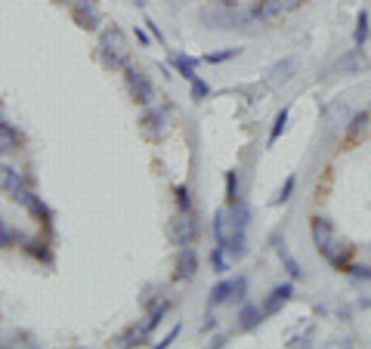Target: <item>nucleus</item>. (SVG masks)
I'll list each match as a JSON object with an SVG mask.
<instances>
[{
  "label": "nucleus",
  "instance_id": "nucleus-1",
  "mask_svg": "<svg viewBox=\"0 0 371 349\" xmlns=\"http://www.w3.org/2000/svg\"><path fill=\"white\" fill-rule=\"evenodd\" d=\"M99 56H103V65H109V68L127 65V40L118 28H105L103 31V38H99Z\"/></svg>",
  "mask_w": 371,
  "mask_h": 349
},
{
  "label": "nucleus",
  "instance_id": "nucleus-2",
  "mask_svg": "<svg viewBox=\"0 0 371 349\" xmlns=\"http://www.w3.org/2000/svg\"><path fill=\"white\" fill-rule=\"evenodd\" d=\"M301 3L303 0H257L251 6V16H254V22H273V19H278L282 13L297 10Z\"/></svg>",
  "mask_w": 371,
  "mask_h": 349
},
{
  "label": "nucleus",
  "instance_id": "nucleus-3",
  "mask_svg": "<svg viewBox=\"0 0 371 349\" xmlns=\"http://www.w3.org/2000/svg\"><path fill=\"white\" fill-rule=\"evenodd\" d=\"M124 75H127V87H130L133 99H137L139 105H152V102H155V87H152V81H149V77L142 75L139 68H133V65H124Z\"/></svg>",
  "mask_w": 371,
  "mask_h": 349
},
{
  "label": "nucleus",
  "instance_id": "nucleus-4",
  "mask_svg": "<svg viewBox=\"0 0 371 349\" xmlns=\"http://www.w3.org/2000/svg\"><path fill=\"white\" fill-rule=\"evenodd\" d=\"M198 235V226H195V217H192V210H180L174 213V219H170V238L176 241V245H192Z\"/></svg>",
  "mask_w": 371,
  "mask_h": 349
},
{
  "label": "nucleus",
  "instance_id": "nucleus-5",
  "mask_svg": "<svg viewBox=\"0 0 371 349\" xmlns=\"http://www.w3.org/2000/svg\"><path fill=\"white\" fill-rule=\"evenodd\" d=\"M310 232H312V241H316V247L322 256H328L334 251V223L328 217H312Z\"/></svg>",
  "mask_w": 371,
  "mask_h": 349
},
{
  "label": "nucleus",
  "instance_id": "nucleus-6",
  "mask_svg": "<svg viewBox=\"0 0 371 349\" xmlns=\"http://www.w3.org/2000/svg\"><path fill=\"white\" fill-rule=\"evenodd\" d=\"M71 16L81 28H96L103 13H99L96 0H71Z\"/></svg>",
  "mask_w": 371,
  "mask_h": 349
},
{
  "label": "nucleus",
  "instance_id": "nucleus-7",
  "mask_svg": "<svg viewBox=\"0 0 371 349\" xmlns=\"http://www.w3.org/2000/svg\"><path fill=\"white\" fill-rule=\"evenodd\" d=\"M195 272H198V256H195V251H192V245H183L180 254H176L174 279L176 281H189V279H195Z\"/></svg>",
  "mask_w": 371,
  "mask_h": 349
},
{
  "label": "nucleus",
  "instance_id": "nucleus-8",
  "mask_svg": "<svg viewBox=\"0 0 371 349\" xmlns=\"http://www.w3.org/2000/svg\"><path fill=\"white\" fill-rule=\"evenodd\" d=\"M0 186H3L6 195H13V201H19V204L25 201L28 186H25V180L13 167H0Z\"/></svg>",
  "mask_w": 371,
  "mask_h": 349
},
{
  "label": "nucleus",
  "instance_id": "nucleus-9",
  "mask_svg": "<svg viewBox=\"0 0 371 349\" xmlns=\"http://www.w3.org/2000/svg\"><path fill=\"white\" fill-rule=\"evenodd\" d=\"M142 124V133H146L149 139H161L164 133H167V115H164L161 109H149L146 115L139 118Z\"/></svg>",
  "mask_w": 371,
  "mask_h": 349
},
{
  "label": "nucleus",
  "instance_id": "nucleus-10",
  "mask_svg": "<svg viewBox=\"0 0 371 349\" xmlns=\"http://www.w3.org/2000/svg\"><path fill=\"white\" fill-rule=\"evenodd\" d=\"M291 294H294V284H291V281H285V284H278V288H273L266 294V300H263V312H266V316H275V312L291 300Z\"/></svg>",
  "mask_w": 371,
  "mask_h": 349
},
{
  "label": "nucleus",
  "instance_id": "nucleus-11",
  "mask_svg": "<svg viewBox=\"0 0 371 349\" xmlns=\"http://www.w3.org/2000/svg\"><path fill=\"white\" fill-rule=\"evenodd\" d=\"M365 68H368V59H365V53H362V47L349 49L344 59L334 62V71H340V75H359V71H365Z\"/></svg>",
  "mask_w": 371,
  "mask_h": 349
},
{
  "label": "nucleus",
  "instance_id": "nucleus-12",
  "mask_svg": "<svg viewBox=\"0 0 371 349\" xmlns=\"http://www.w3.org/2000/svg\"><path fill=\"white\" fill-rule=\"evenodd\" d=\"M223 251L229 254V260H232V263H235V260H241V256L248 254V232L241 229V226H235V232L223 241Z\"/></svg>",
  "mask_w": 371,
  "mask_h": 349
},
{
  "label": "nucleus",
  "instance_id": "nucleus-13",
  "mask_svg": "<svg viewBox=\"0 0 371 349\" xmlns=\"http://www.w3.org/2000/svg\"><path fill=\"white\" fill-rule=\"evenodd\" d=\"M211 229H213V241H217V245H223V241L235 232V223H232V217H229V208H223V210L213 213Z\"/></svg>",
  "mask_w": 371,
  "mask_h": 349
},
{
  "label": "nucleus",
  "instance_id": "nucleus-14",
  "mask_svg": "<svg viewBox=\"0 0 371 349\" xmlns=\"http://www.w3.org/2000/svg\"><path fill=\"white\" fill-rule=\"evenodd\" d=\"M263 306H254V303H241V312H238V325H241V331H254L257 325L263 322Z\"/></svg>",
  "mask_w": 371,
  "mask_h": 349
},
{
  "label": "nucleus",
  "instance_id": "nucleus-15",
  "mask_svg": "<svg viewBox=\"0 0 371 349\" xmlns=\"http://www.w3.org/2000/svg\"><path fill=\"white\" fill-rule=\"evenodd\" d=\"M294 71H297V59H294V56H288V59H282V62H275V65H273V71H269L273 77H269V81H273L275 87H278V84H288L291 77H294Z\"/></svg>",
  "mask_w": 371,
  "mask_h": 349
},
{
  "label": "nucleus",
  "instance_id": "nucleus-16",
  "mask_svg": "<svg viewBox=\"0 0 371 349\" xmlns=\"http://www.w3.org/2000/svg\"><path fill=\"white\" fill-rule=\"evenodd\" d=\"M353 251H356V247H349V245H338L331 254L325 256V260L331 263V269H340V272H347L349 260H353Z\"/></svg>",
  "mask_w": 371,
  "mask_h": 349
},
{
  "label": "nucleus",
  "instance_id": "nucleus-17",
  "mask_svg": "<svg viewBox=\"0 0 371 349\" xmlns=\"http://www.w3.org/2000/svg\"><path fill=\"white\" fill-rule=\"evenodd\" d=\"M368 34H371V16H368V10H359V16H356V28H353V44L365 47Z\"/></svg>",
  "mask_w": 371,
  "mask_h": 349
},
{
  "label": "nucleus",
  "instance_id": "nucleus-18",
  "mask_svg": "<svg viewBox=\"0 0 371 349\" xmlns=\"http://www.w3.org/2000/svg\"><path fill=\"white\" fill-rule=\"evenodd\" d=\"M22 208H25L28 213H31V217H40V219H44V223H50V219H53V213H50V208H47L44 201H40L38 195H34V192H28V195H25Z\"/></svg>",
  "mask_w": 371,
  "mask_h": 349
},
{
  "label": "nucleus",
  "instance_id": "nucleus-19",
  "mask_svg": "<svg viewBox=\"0 0 371 349\" xmlns=\"http://www.w3.org/2000/svg\"><path fill=\"white\" fill-rule=\"evenodd\" d=\"M229 217H232V223H235V226L248 229V226H251V219H254V210L248 208V204L238 198V201H232V204H229Z\"/></svg>",
  "mask_w": 371,
  "mask_h": 349
},
{
  "label": "nucleus",
  "instance_id": "nucleus-20",
  "mask_svg": "<svg viewBox=\"0 0 371 349\" xmlns=\"http://www.w3.org/2000/svg\"><path fill=\"white\" fill-rule=\"evenodd\" d=\"M368 121H371V111H353V115H349V121H347V133L349 137H359V133H365L368 130Z\"/></svg>",
  "mask_w": 371,
  "mask_h": 349
},
{
  "label": "nucleus",
  "instance_id": "nucleus-21",
  "mask_svg": "<svg viewBox=\"0 0 371 349\" xmlns=\"http://www.w3.org/2000/svg\"><path fill=\"white\" fill-rule=\"evenodd\" d=\"M232 290H235V279H226V281H220L217 288L211 290V306H220V303H232Z\"/></svg>",
  "mask_w": 371,
  "mask_h": 349
},
{
  "label": "nucleus",
  "instance_id": "nucleus-22",
  "mask_svg": "<svg viewBox=\"0 0 371 349\" xmlns=\"http://www.w3.org/2000/svg\"><path fill=\"white\" fill-rule=\"evenodd\" d=\"M16 148H19V133L10 124H0V155L16 152Z\"/></svg>",
  "mask_w": 371,
  "mask_h": 349
},
{
  "label": "nucleus",
  "instance_id": "nucleus-23",
  "mask_svg": "<svg viewBox=\"0 0 371 349\" xmlns=\"http://www.w3.org/2000/svg\"><path fill=\"white\" fill-rule=\"evenodd\" d=\"M229 263H232V260H229V254L223 251V245H217V247L211 251V269H213L217 275L229 272Z\"/></svg>",
  "mask_w": 371,
  "mask_h": 349
},
{
  "label": "nucleus",
  "instance_id": "nucleus-24",
  "mask_svg": "<svg viewBox=\"0 0 371 349\" xmlns=\"http://www.w3.org/2000/svg\"><path fill=\"white\" fill-rule=\"evenodd\" d=\"M238 198H241V176H238V170H229L226 173V204L238 201Z\"/></svg>",
  "mask_w": 371,
  "mask_h": 349
},
{
  "label": "nucleus",
  "instance_id": "nucleus-25",
  "mask_svg": "<svg viewBox=\"0 0 371 349\" xmlns=\"http://www.w3.org/2000/svg\"><path fill=\"white\" fill-rule=\"evenodd\" d=\"M275 251H278V260L285 263V269H288L291 279H301V275H303V272H301V263H297L294 256H291L288 247H285V245H275Z\"/></svg>",
  "mask_w": 371,
  "mask_h": 349
},
{
  "label": "nucleus",
  "instance_id": "nucleus-26",
  "mask_svg": "<svg viewBox=\"0 0 371 349\" xmlns=\"http://www.w3.org/2000/svg\"><path fill=\"white\" fill-rule=\"evenodd\" d=\"M288 118H291V111H288V105H285V109L275 115V121H273V130H269V146H275L278 137L285 133V127H288Z\"/></svg>",
  "mask_w": 371,
  "mask_h": 349
},
{
  "label": "nucleus",
  "instance_id": "nucleus-27",
  "mask_svg": "<svg viewBox=\"0 0 371 349\" xmlns=\"http://www.w3.org/2000/svg\"><path fill=\"white\" fill-rule=\"evenodd\" d=\"M174 65H176V71H180L186 81H195V65H198V59H192V56H176Z\"/></svg>",
  "mask_w": 371,
  "mask_h": 349
},
{
  "label": "nucleus",
  "instance_id": "nucleus-28",
  "mask_svg": "<svg viewBox=\"0 0 371 349\" xmlns=\"http://www.w3.org/2000/svg\"><path fill=\"white\" fill-rule=\"evenodd\" d=\"M167 309H170V300H161V303H155V306H152V312H149V318H146V322H142V325H146L149 331H152V327L158 325L164 316H167Z\"/></svg>",
  "mask_w": 371,
  "mask_h": 349
},
{
  "label": "nucleus",
  "instance_id": "nucleus-29",
  "mask_svg": "<svg viewBox=\"0 0 371 349\" xmlns=\"http://www.w3.org/2000/svg\"><path fill=\"white\" fill-rule=\"evenodd\" d=\"M347 275L353 281H371V266H362V263H349L347 266Z\"/></svg>",
  "mask_w": 371,
  "mask_h": 349
},
{
  "label": "nucleus",
  "instance_id": "nucleus-30",
  "mask_svg": "<svg viewBox=\"0 0 371 349\" xmlns=\"http://www.w3.org/2000/svg\"><path fill=\"white\" fill-rule=\"evenodd\" d=\"M31 256H38V260H44V263H53V254L47 251V245H40V241H28V247H25Z\"/></svg>",
  "mask_w": 371,
  "mask_h": 349
},
{
  "label": "nucleus",
  "instance_id": "nucleus-31",
  "mask_svg": "<svg viewBox=\"0 0 371 349\" xmlns=\"http://www.w3.org/2000/svg\"><path fill=\"white\" fill-rule=\"evenodd\" d=\"M232 56H238V49H235V47H229V49H220V53H208V56H204V62H208V65H220V62L232 59Z\"/></svg>",
  "mask_w": 371,
  "mask_h": 349
},
{
  "label": "nucleus",
  "instance_id": "nucleus-32",
  "mask_svg": "<svg viewBox=\"0 0 371 349\" xmlns=\"http://www.w3.org/2000/svg\"><path fill=\"white\" fill-rule=\"evenodd\" d=\"M312 334H316V325H306L301 334H297V337H291L288 340V346H301V343H310L312 340Z\"/></svg>",
  "mask_w": 371,
  "mask_h": 349
},
{
  "label": "nucleus",
  "instance_id": "nucleus-33",
  "mask_svg": "<svg viewBox=\"0 0 371 349\" xmlns=\"http://www.w3.org/2000/svg\"><path fill=\"white\" fill-rule=\"evenodd\" d=\"M294 176H288V180H285V186L282 189H278V195H275V204H285V201H288V198H291V192H294Z\"/></svg>",
  "mask_w": 371,
  "mask_h": 349
},
{
  "label": "nucleus",
  "instance_id": "nucleus-34",
  "mask_svg": "<svg viewBox=\"0 0 371 349\" xmlns=\"http://www.w3.org/2000/svg\"><path fill=\"white\" fill-rule=\"evenodd\" d=\"M176 204H180V210H192V192L186 186L176 189Z\"/></svg>",
  "mask_w": 371,
  "mask_h": 349
},
{
  "label": "nucleus",
  "instance_id": "nucleus-35",
  "mask_svg": "<svg viewBox=\"0 0 371 349\" xmlns=\"http://www.w3.org/2000/svg\"><path fill=\"white\" fill-rule=\"evenodd\" d=\"M208 93H211V87H208L204 81H198V77H195V81H192V99H204Z\"/></svg>",
  "mask_w": 371,
  "mask_h": 349
},
{
  "label": "nucleus",
  "instance_id": "nucleus-36",
  "mask_svg": "<svg viewBox=\"0 0 371 349\" xmlns=\"http://www.w3.org/2000/svg\"><path fill=\"white\" fill-rule=\"evenodd\" d=\"M13 241H16V232H10V229H6V223L0 219V247H10Z\"/></svg>",
  "mask_w": 371,
  "mask_h": 349
},
{
  "label": "nucleus",
  "instance_id": "nucleus-37",
  "mask_svg": "<svg viewBox=\"0 0 371 349\" xmlns=\"http://www.w3.org/2000/svg\"><path fill=\"white\" fill-rule=\"evenodd\" d=\"M176 337H180V325H174V327H170V334H167V337L161 340V346H170V343H174Z\"/></svg>",
  "mask_w": 371,
  "mask_h": 349
},
{
  "label": "nucleus",
  "instance_id": "nucleus-38",
  "mask_svg": "<svg viewBox=\"0 0 371 349\" xmlns=\"http://www.w3.org/2000/svg\"><path fill=\"white\" fill-rule=\"evenodd\" d=\"M213 327H217V316H213V312H208V316H204L202 331H213Z\"/></svg>",
  "mask_w": 371,
  "mask_h": 349
},
{
  "label": "nucleus",
  "instance_id": "nucleus-39",
  "mask_svg": "<svg viewBox=\"0 0 371 349\" xmlns=\"http://www.w3.org/2000/svg\"><path fill=\"white\" fill-rule=\"evenodd\" d=\"M217 6H238V0H213Z\"/></svg>",
  "mask_w": 371,
  "mask_h": 349
},
{
  "label": "nucleus",
  "instance_id": "nucleus-40",
  "mask_svg": "<svg viewBox=\"0 0 371 349\" xmlns=\"http://www.w3.org/2000/svg\"><path fill=\"white\" fill-rule=\"evenodd\" d=\"M359 309H371V297H362V300H359Z\"/></svg>",
  "mask_w": 371,
  "mask_h": 349
},
{
  "label": "nucleus",
  "instance_id": "nucleus-41",
  "mask_svg": "<svg viewBox=\"0 0 371 349\" xmlns=\"http://www.w3.org/2000/svg\"><path fill=\"white\" fill-rule=\"evenodd\" d=\"M62 3H71V0H62Z\"/></svg>",
  "mask_w": 371,
  "mask_h": 349
}]
</instances>
